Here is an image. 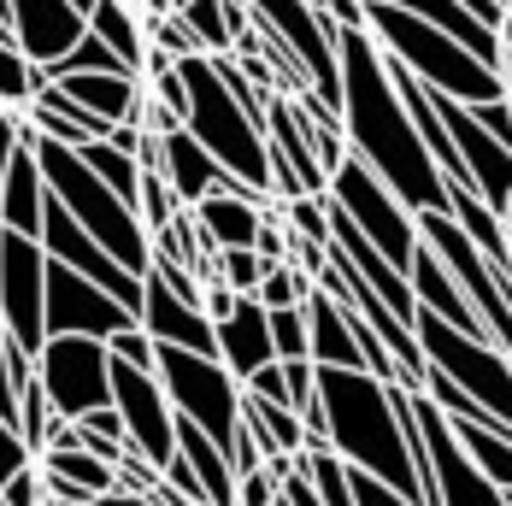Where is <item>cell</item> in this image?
<instances>
[{"label":"cell","instance_id":"obj_12","mask_svg":"<svg viewBox=\"0 0 512 506\" xmlns=\"http://www.w3.org/2000/svg\"><path fill=\"white\" fill-rule=\"evenodd\" d=\"M0 30L6 42H18L30 59L48 65L89 36V12L77 0H0Z\"/></svg>","mask_w":512,"mask_h":506},{"label":"cell","instance_id":"obj_37","mask_svg":"<svg viewBox=\"0 0 512 506\" xmlns=\"http://www.w3.org/2000/svg\"><path fill=\"white\" fill-rule=\"evenodd\" d=\"M501 6H512V0H501Z\"/></svg>","mask_w":512,"mask_h":506},{"label":"cell","instance_id":"obj_39","mask_svg":"<svg viewBox=\"0 0 512 506\" xmlns=\"http://www.w3.org/2000/svg\"><path fill=\"white\" fill-rule=\"evenodd\" d=\"M136 6H142V0H136Z\"/></svg>","mask_w":512,"mask_h":506},{"label":"cell","instance_id":"obj_20","mask_svg":"<svg viewBox=\"0 0 512 506\" xmlns=\"http://www.w3.org/2000/svg\"><path fill=\"white\" fill-rule=\"evenodd\" d=\"M242 430L259 442V454H307V418L295 412V406L271 401V395H259V389H248V401H242Z\"/></svg>","mask_w":512,"mask_h":506},{"label":"cell","instance_id":"obj_25","mask_svg":"<svg viewBox=\"0 0 512 506\" xmlns=\"http://www.w3.org/2000/svg\"><path fill=\"white\" fill-rule=\"evenodd\" d=\"M83 159L101 171V177L112 183V189H118V195H130V201L142 195V159H136V153H124L118 142H112V136H95V142H83Z\"/></svg>","mask_w":512,"mask_h":506},{"label":"cell","instance_id":"obj_1","mask_svg":"<svg viewBox=\"0 0 512 506\" xmlns=\"http://www.w3.org/2000/svg\"><path fill=\"white\" fill-rule=\"evenodd\" d=\"M342 130L348 148L401 195L407 206H448V171L436 165V153L424 142L407 95L395 83L389 48L371 30H342Z\"/></svg>","mask_w":512,"mask_h":506},{"label":"cell","instance_id":"obj_15","mask_svg":"<svg viewBox=\"0 0 512 506\" xmlns=\"http://www.w3.org/2000/svg\"><path fill=\"white\" fill-rule=\"evenodd\" d=\"M218 354L224 365L248 383L259 365H271L277 359V330H271V306L259 301V295H242L230 318H218Z\"/></svg>","mask_w":512,"mask_h":506},{"label":"cell","instance_id":"obj_16","mask_svg":"<svg viewBox=\"0 0 512 506\" xmlns=\"http://www.w3.org/2000/svg\"><path fill=\"white\" fill-rule=\"evenodd\" d=\"M42 471H48V495L65 506H83V501H95V495L124 489L118 459L95 454V448H48L42 454Z\"/></svg>","mask_w":512,"mask_h":506},{"label":"cell","instance_id":"obj_19","mask_svg":"<svg viewBox=\"0 0 512 506\" xmlns=\"http://www.w3.org/2000/svg\"><path fill=\"white\" fill-rule=\"evenodd\" d=\"M307 318H312V359L318 365H365V348H359V336H354V312H348L342 295L312 289Z\"/></svg>","mask_w":512,"mask_h":506},{"label":"cell","instance_id":"obj_32","mask_svg":"<svg viewBox=\"0 0 512 506\" xmlns=\"http://www.w3.org/2000/svg\"><path fill=\"white\" fill-rule=\"evenodd\" d=\"M148 30H154V48H165L171 59H183V53H206V48H201V36L189 30V18H183V12H171V18H154Z\"/></svg>","mask_w":512,"mask_h":506},{"label":"cell","instance_id":"obj_18","mask_svg":"<svg viewBox=\"0 0 512 506\" xmlns=\"http://www.w3.org/2000/svg\"><path fill=\"white\" fill-rule=\"evenodd\" d=\"M77 101L89 106V112H101V118H142V106H148V77L142 71H71V77H59Z\"/></svg>","mask_w":512,"mask_h":506},{"label":"cell","instance_id":"obj_7","mask_svg":"<svg viewBox=\"0 0 512 506\" xmlns=\"http://www.w3.org/2000/svg\"><path fill=\"white\" fill-rule=\"evenodd\" d=\"M48 265L53 253L42 236L6 230V242H0V318H6V336H18L36 354L48 348Z\"/></svg>","mask_w":512,"mask_h":506},{"label":"cell","instance_id":"obj_11","mask_svg":"<svg viewBox=\"0 0 512 506\" xmlns=\"http://www.w3.org/2000/svg\"><path fill=\"white\" fill-rule=\"evenodd\" d=\"M118 359V354H112ZM112 401L124 412V424H130V448L136 454H148L154 465H171L177 459V401H171V389H165V377L159 371H142V365H112Z\"/></svg>","mask_w":512,"mask_h":506},{"label":"cell","instance_id":"obj_24","mask_svg":"<svg viewBox=\"0 0 512 506\" xmlns=\"http://www.w3.org/2000/svg\"><path fill=\"white\" fill-rule=\"evenodd\" d=\"M48 83L53 77L42 59H30L18 42H0V101H6V112H30Z\"/></svg>","mask_w":512,"mask_h":506},{"label":"cell","instance_id":"obj_33","mask_svg":"<svg viewBox=\"0 0 512 506\" xmlns=\"http://www.w3.org/2000/svg\"><path fill=\"white\" fill-rule=\"evenodd\" d=\"M165 477H171V483H177L183 495H195V501L206 506V483H201V471H195V465H189V459H183V454H177V459H171V465H165Z\"/></svg>","mask_w":512,"mask_h":506},{"label":"cell","instance_id":"obj_36","mask_svg":"<svg viewBox=\"0 0 512 506\" xmlns=\"http://www.w3.org/2000/svg\"><path fill=\"white\" fill-rule=\"evenodd\" d=\"M77 6H83V12H89V6H95V0H77Z\"/></svg>","mask_w":512,"mask_h":506},{"label":"cell","instance_id":"obj_27","mask_svg":"<svg viewBox=\"0 0 512 506\" xmlns=\"http://www.w3.org/2000/svg\"><path fill=\"white\" fill-rule=\"evenodd\" d=\"M136 206H142V218H148V230H165L177 212H183V195L171 189V177H165V165H142V195H136Z\"/></svg>","mask_w":512,"mask_h":506},{"label":"cell","instance_id":"obj_29","mask_svg":"<svg viewBox=\"0 0 512 506\" xmlns=\"http://www.w3.org/2000/svg\"><path fill=\"white\" fill-rule=\"evenodd\" d=\"M265 253L259 248H218V277L236 289V295H259V283H265Z\"/></svg>","mask_w":512,"mask_h":506},{"label":"cell","instance_id":"obj_3","mask_svg":"<svg viewBox=\"0 0 512 506\" xmlns=\"http://www.w3.org/2000/svg\"><path fill=\"white\" fill-rule=\"evenodd\" d=\"M183 83H189V130L201 136L206 148L218 153L236 177H248L259 195H277L271 177V130H265V106H248L218 71L212 53H183L177 59Z\"/></svg>","mask_w":512,"mask_h":506},{"label":"cell","instance_id":"obj_17","mask_svg":"<svg viewBox=\"0 0 512 506\" xmlns=\"http://www.w3.org/2000/svg\"><path fill=\"white\" fill-rule=\"evenodd\" d=\"M412 289H418V312H436V318H448V324H460L471 336H489V324H483V312L471 306V295L460 289V277L448 271V259L430 248H418L412 259Z\"/></svg>","mask_w":512,"mask_h":506},{"label":"cell","instance_id":"obj_35","mask_svg":"<svg viewBox=\"0 0 512 506\" xmlns=\"http://www.w3.org/2000/svg\"><path fill=\"white\" fill-rule=\"evenodd\" d=\"M501 218H507V224H512V201H507V212H501Z\"/></svg>","mask_w":512,"mask_h":506},{"label":"cell","instance_id":"obj_9","mask_svg":"<svg viewBox=\"0 0 512 506\" xmlns=\"http://www.w3.org/2000/svg\"><path fill=\"white\" fill-rule=\"evenodd\" d=\"M412 412H418V430H424L430 459H436V495H442V506H512L507 489L465 454V442L454 436V418L436 406L430 389H412Z\"/></svg>","mask_w":512,"mask_h":506},{"label":"cell","instance_id":"obj_5","mask_svg":"<svg viewBox=\"0 0 512 506\" xmlns=\"http://www.w3.org/2000/svg\"><path fill=\"white\" fill-rule=\"evenodd\" d=\"M418 342H424L430 365H442L465 395L483 401V412L512 424V354L495 336H471V330L436 318V312H418Z\"/></svg>","mask_w":512,"mask_h":506},{"label":"cell","instance_id":"obj_4","mask_svg":"<svg viewBox=\"0 0 512 506\" xmlns=\"http://www.w3.org/2000/svg\"><path fill=\"white\" fill-rule=\"evenodd\" d=\"M159 377L171 389V401L183 418H195L201 430H212L224 448H236L242 436V401H248V383L224 365L218 354L201 348H177V342H159Z\"/></svg>","mask_w":512,"mask_h":506},{"label":"cell","instance_id":"obj_8","mask_svg":"<svg viewBox=\"0 0 512 506\" xmlns=\"http://www.w3.org/2000/svg\"><path fill=\"white\" fill-rule=\"evenodd\" d=\"M42 383L65 418H83L95 406H112V342L106 336H48L42 348Z\"/></svg>","mask_w":512,"mask_h":506},{"label":"cell","instance_id":"obj_21","mask_svg":"<svg viewBox=\"0 0 512 506\" xmlns=\"http://www.w3.org/2000/svg\"><path fill=\"white\" fill-rule=\"evenodd\" d=\"M89 30L106 36L112 48L124 53V65H130V71H142V77H148L154 30H148V18H142V6H136V0H95V6H89Z\"/></svg>","mask_w":512,"mask_h":506},{"label":"cell","instance_id":"obj_6","mask_svg":"<svg viewBox=\"0 0 512 506\" xmlns=\"http://www.w3.org/2000/svg\"><path fill=\"white\" fill-rule=\"evenodd\" d=\"M330 201L342 206L348 218H354L359 230L377 242V248L389 253L395 265H407L412 271V259H418V248H424V230H418V206H407L359 153H348L342 159V171L330 177Z\"/></svg>","mask_w":512,"mask_h":506},{"label":"cell","instance_id":"obj_14","mask_svg":"<svg viewBox=\"0 0 512 506\" xmlns=\"http://www.w3.org/2000/svg\"><path fill=\"white\" fill-rule=\"evenodd\" d=\"M142 324L154 330L159 342H177V348H201V354H218V318L206 312L195 295H183L165 271L148 265V295H142ZM224 359V354H218Z\"/></svg>","mask_w":512,"mask_h":506},{"label":"cell","instance_id":"obj_13","mask_svg":"<svg viewBox=\"0 0 512 506\" xmlns=\"http://www.w3.org/2000/svg\"><path fill=\"white\" fill-rule=\"evenodd\" d=\"M36 124L24 118V142L6 153V171H0V212H6V230H24V236H42L48 224V201H53V183H48V165L36 153Z\"/></svg>","mask_w":512,"mask_h":506},{"label":"cell","instance_id":"obj_38","mask_svg":"<svg viewBox=\"0 0 512 506\" xmlns=\"http://www.w3.org/2000/svg\"><path fill=\"white\" fill-rule=\"evenodd\" d=\"M177 6H183V0H177Z\"/></svg>","mask_w":512,"mask_h":506},{"label":"cell","instance_id":"obj_10","mask_svg":"<svg viewBox=\"0 0 512 506\" xmlns=\"http://www.w3.org/2000/svg\"><path fill=\"white\" fill-rule=\"evenodd\" d=\"M130 324H142V312L124 306L106 283H95L89 271H77L65 259L48 265V336H106L112 342Z\"/></svg>","mask_w":512,"mask_h":506},{"label":"cell","instance_id":"obj_28","mask_svg":"<svg viewBox=\"0 0 512 506\" xmlns=\"http://www.w3.org/2000/svg\"><path fill=\"white\" fill-rule=\"evenodd\" d=\"M271 330H277V359H312L307 306H271Z\"/></svg>","mask_w":512,"mask_h":506},{"label":"cell","instance_id":"obj_22","mask_svg":"<svg viewBox=\"0 0 512 506\" xmlns=\"http://www.w3.org/2000/svg\"><path fill=\"white\" fill-rule=\"evenodd\" d=\"M195 218L218 248H254L259 224H265V201L259 195H206L195 206Z\"/></svg>","mask_w":512,"mask_h":506},{"label":"cell","instance_id":"obj_23","mask_svg":"<svg viewBox=\"0 0 512 506\" xmlns=\"http://www.w3.org/2000/svg\"><path fill=\"white\" fill-rule=\"evenodd\" d=\"M395 6H412V12H424V18H436L442 30H454V36H465L471 48L483 53L495 71H501V53H507V42H501V30L489 24V18H477L465 0H395Z\"/></svg>","mask_w":512,"mask_h":506},{"label":"cell","instance_id":"obj_30","mask_svg":"<svg viewBox=\"0 0 512 506\" xmlns=\"http://www.w3.org/2000/svg\"><path fill=\"white\" fill-rule=\"evenodd\" d=\"M48 471H42V459H30V465H18V471H6V495L0 506H48Z\"/></svg>","mask_w":512,"mask_h":506},{"label":"cell","instance_id":"obj_31","mask_svg":"<svg viewBox=\"0 0 512 506\" xmlns=\"http://www.w3.org/2000/svg\"><path fill=\"white\" fill-rule=\"evenodd\" d=\"M354 495H359V506H424L418 495L395 489V483L377 477V471H359V465H354Z\"/></svg>","mask_w":512,"mask_h":506},{"label":"cell","instance_id":"obj_26","mask_svg":"<svg viewBox=\"0 0 512 506\" xmlns=\"http://www.w3.org/2000/svg\"><path fill=\"white\" fill-rule=\"evenodd\" d=\"M312 289H318V277H312L301 259H283V265H271L265 271V283H259V301L265 306H307Z\"/></svg>","mask_w":512,"mask_h":506},{"label":"cell","instance_id":"obj_2","mask_svg":"<svg viewBox=\"0 0 512 506\" xmlns=\"http://www.w3.org/2000/svg\"><path fill=\"white\" fill-rule=\"evenodd\" d=\"M365 18H371V36L395 53L401 65H412L430 89H442V95H454V101H471V106L512 95L507 77L471 48L465 36L442 30L436 18H424V12H412V6H395V0H365Z\"/></svg>","mask_w":512,"mask_h":506},{"label":"cell","instance_id":"obj_34","mask_svg":"<svg viewBox=\"0 0 512 506\" xmlns=\"http://www.w3.org/2000/svg\"><path fill=\"white\" fill-rule=\"evenodd\" d=\"M83 506H165V501H154V495H136V489H112V495H95V501H83Z\"/></svg>","mask_w":512,"mask_h":506}]
</instances>
